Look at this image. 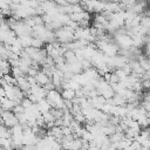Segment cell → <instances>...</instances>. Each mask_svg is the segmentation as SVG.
Segmentation results:
<instances>
[{
  "mask_svg": "<svg viewBox=\"0 0 150 150\" xmlns=\"http://www.w3.org/2000/svg\"><path fill=\"white\" fill-rule=\"evenodd\" d=\"M0 130H1L0 131V138H12V130L9 128L1 124Z\"/></svg>",
  "mask_w": 150,
  "mask_h": 150,
  "instance_id": "8",
  "label": "cell"
},
{
  "mask_svg": "<svg viewBox=\"0 0 150 150\" xmlns=\"http://www.w3.org/2000/svg\"><path fill=\"white\" fill-rule=\"evenodd\" d=\"M36 105H38V109L40 110L41 114H43V112H48V111H50V110L53 109L52 105H50V103L48 102L47 98H43V100L39 101V102L36 103Z\"/></svg>",
  "mask_w": 150,
  "mask_h": 150,
  "instance_id": "3",
  "label": "cell"
},
{
  "mask_svg": "<svg viewBox=\"0 0 150 150\" xmlns=\"http://www.w3.org/2000/svg\"><path fill=\"white\" fill-rule=\"evenodd\" d=\"M35 77H36L38 84L41 86V87H45V86H47L48 83L52 82V77L49 75H47L46 73H43V71H40Z\"/></svg>",
  "mask_w": 150,
  "mask_h": 150,
  "instance_id": "2",
  "label": "cell"
},
{
  "mask_svg": "<svg viewBox=\"0 0 150 150\" xmlns=\"http://www.w3.org/2000/svg\"><path fill=\"white\" fill-rule=\"evenodd\" d=\"M1 74L2 75H7V74H11L12 71V66L9 63V61L7 60H1Z\"/></svg>",
  "mask_w": 150,
  "mask_h": 150,
  "instance_id": "7",
  "label": "cell"
},
{
  "mask_svg": "<svg viewBox=\"0 0 150 150\" xmlns=\"http://www.w3.org/2000/svg\"><path fill=\"white\" fill-rule=\"evenodd\" d=\"M15 105L16 104L13 101H11L9 98H7V97L1 98V110H4V111H13Z\"/></svg>",
  "mask_w": 150,
  "mask_h": 150,
  "instance_id": "4",
  "label": "cell"
},
{
  "mask_svg": "<svg viewBox=\"0 0 150 150\" xmlns=\"http://www.w3.org/2000/svg\"><path fill=\"white\" fill-rule=\"evenodd\" d=\"M63 57H64V60H66V62H67L68 64L76 63V62L79 61V60H77V56H76V54H75L74 50H67V52L64 53Z\"/></svg>",
  "mask_w": 150,
  "mask_h": 150,
  "instance_id": "5",
  "label": "cell"
},
{
  "mask_svg": "<svg viewBox=\"0 0 150 150\" xmlns=\"http://www.w3.org/2000/svg\"><path fill=\"white\" fill-rule=\"evenodd\" d=\"M62 97L64 101H74L76 98V91L71 90V89H64L62 90Z\"/></svg>",
  "mask_w": 150,
  "mask_h": 150,
  "instance_id": "6",
  "label": "cell"
},
{
  "mask_svg": "<svg viewBox=\"0 0 150 150\" xmlns=\"http://www.w3.org/2000/svg\"><path fill=\"white\" fill-rule=\"evenodd\" d=\"M1 124L12 129L16 124H19V120L13 111H4L1 110Z\"/></svg>",
  "mask_w": 150,
  "mask_h": 150,
  "instance_id": "1",
  "label": "cell"
}]
</instances>
